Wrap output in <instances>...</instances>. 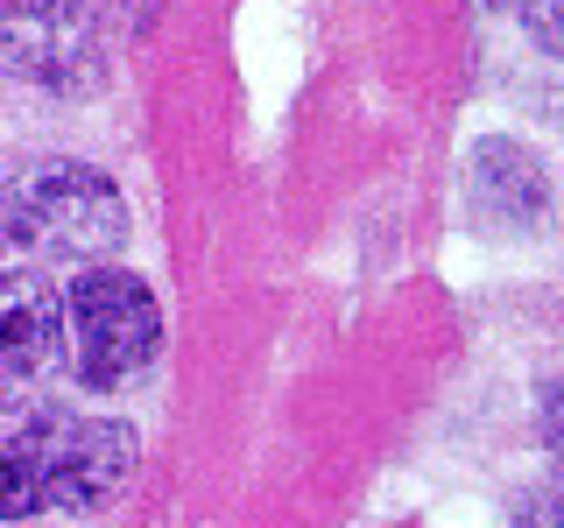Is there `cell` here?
Instances as JSON below:
<instances>
[{"label": "cell", "instance_id": "7a4b0ae2", "mask_svg": "<svg viewBox=\"0 0 564 528\" xmlns=\"http://www.w3.org/2000/svg\"><path fill=\"white\" fill-rule=\"evenodd\" d=\"M0 240L22 268H93L128 246V198L113 176L78 155H43L8 176Z\"/></svg>", "mask_w": 564, "mask_h": 528}, {"label": "cell", "instance_id": "3957f363", "mask_svg": "<svg viewBox=\"0 0 564 528\" xmlns=\"http://www.w3.org/2000/svg\"><path fill=\"white\" fill-rule=\"evenodd\" d=\"M163 360V304L120 261H93L64 289V366L93 395H120Z\"/></svg>", "mask_w": 564, "mask_h": 528}, {"label": "cell", "instance_id": "52a82bcc", "mask_svg": "<svg viewBox=\"0 0 564 528\" xmlns=\"http://www.w3.org/2000/svg\"><path fill=\"white\" fill-rule=\"evenodd\" d=\"M501 14H516V22L529 29V43L551 50V57H564V0H494Z\"/></svg>", "mask_w": 564, "mask_h": 528}, {"label": "cell", "instance_id": "5b68a950", "mask_svg": "<svg viewBox=\"0 0 564 528\" xmlns=\"http://www.w3.org/2000/svg\"><path fill=\"white\" fill-rule=\"evenodd\" d=\"M466 211L487 233H543L551 219V169L529 141L487 134L466 155Z\"/></svg>", "mask_w": 564, "mask_h": 528}, {"label": "cell", "instance_id": "ba28073f", "mask_svg": "<svg viewBox=\"0 0 564 528\" xmlns=\"http://www.w3.org/2000/svg\"><path fill=\"white\" fill-rule=\"evenodd\" d=\"M536 437L551 451H564V374L543 381V395H536Z\"/></svg>", "mask_w": 564, "mask_h": 528}, {"label": "cell", "instance_id": "8992f818", "mask_svg": "<svg viewBox=\"0 0 564 528\" xmlns=\"http://www.w3.org/2000/svg\"><path fill=\"white\" fill-rule=\"evenodd\" d=\"M57 352H64V289L50 282V268L8 261V282H0V381H8V395H29L57 366Z\"/></svg>", "mask_w": 564, "mask_h": 528}, {"label": "cell", "instance_id": "6da1fadb", "mask_svg": "<svg viewBox=\"0 0 564 528\" xmlns=\"http://www.w3.org/2000/svg\"><path fill=\"white\" fill-rule=\"evenodd\" d=\"M141 465L134 422L78 416V409H14L0 430V515H93Z\"/></svg>", "mask_w": 564, "mask_h": 528}, {"label": "cell", "instance_id": "277c9868", "mask_svg": "<svg viewBox=\"0 0 564 528\" xmlns=\"http://www.w3.org/2000/svg\"><path fill=\"white\" fill-rule=\"evenodd\" d=\"M8 70L57 99H85L106 78V43L85 0H0Z\"/></svg>", "mask_w": 564, "mask_h": 528}]
</instances>
